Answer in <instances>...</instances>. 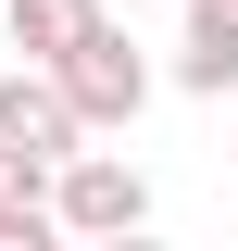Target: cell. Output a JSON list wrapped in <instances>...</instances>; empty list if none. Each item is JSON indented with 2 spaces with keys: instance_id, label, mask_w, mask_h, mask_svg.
<instances>
[{
  "instance_id": "6da1fadb",
  "label": "cell",
  "mask_w": 238,
  "mask_h": 251,
  "mask_svg": "<svg viewBox=\"0 0 238 251\" xmlns=\"http://www.w3.org/2000/svg\"><path fill=\"white\" fill-rule=\"evenodd\" d=\"M50 226L63 239H125V226H150V176L113 151H63L50 163Z\"/></svg>"
},
{
  "instance_id": "7a4b0ae2",
  "label": "cell",
  "mask_w": 238,
  "mask_h": 251,
  "mask_svg": "<svg viewBox=\"0 0 238 251\" xmlns=\"http://www.w3.org/2000/svg\"><path fill=\"white\" fill-rule=\"evenodd\" d=\"M50 75H63V100H75L88 138H100V126H138V100H150V63H138V38H125V25H88Z\"/></svg>"
},
{
  "instance_id": "3957f363",
  "label": "cell",
  "mask_w": 238,
  "mask_h": 251,
  "mask_svg": "<svg viewBox=\"0 0 238 251\" xmlns=\"http://www.w3.org/2000/svg\"><path fill=\"white\" fill-rule=\"evenodd\" d=\"M0 138H13V151H75V138H88V126H75V100H63V75L50 63H13V75H0Z\"/></svg>"
},
{
  "instance_id": "277c9868",
  "label": "cell",
  "mask_w": 238,
  "mask_h": 251,
  "mask_svg": "<svg viewBox=\"0 0 238 251\" xmlns=\"http://www.w3.org/2000/svg\"><path fill=\"white\" fill-rule=\"evenodd\" d=\"M176 88H188V100H238V0H188Z\"/></svg>"
},
{
  "instance_id": "5b68a950",
  "label": "cell",
  "mask_w": 238,
  "mask_h": 251,
  "mask_svg": "<svg viewBox=\"0 0 238 251\" xmlns=\"http://www.w3.org/2000/svg\"><path fill=\"white\" fill-rule=\"evenodd\" d=\"M38 239H63L50 226V151H13L0 138V251H38Z\"/></svg>"
},
{
  "instance_id": "8992f818",
  "label": "cell",
  "mask_w": 238,
  "mask_h": 251,
  "mask_svg": "<svg viewBox=\"0 0 238 251\" xmlns=\"http://www.w3.org/2000/svg\"><path fill=\"white\" fill-rule=\"evenodd\" d=\"M0 25H13V50H25V63H63L75 38L100 25V0H0Z\"/></svg>"
}]
</instances>
